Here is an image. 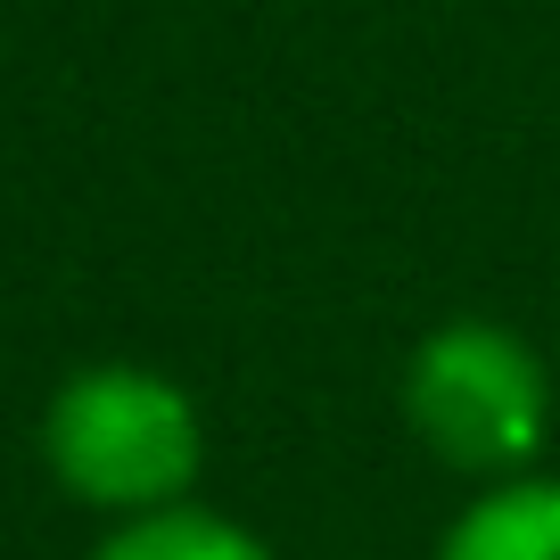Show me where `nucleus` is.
Returning <instances> with one entry per match:
<instances>
[{
	"label": "nucleus",
	"mask_w": 560,
	"mask_h": 560,
	"mask_svg": "<svg viewBox=\"0 0 560 560\" xmlns=\"http://www.w3.org/2000/svg\"><path fill=\"white\" fill-rule=\"evenodd\" d=\"M396 412L438 470L494 487V478L544 470L552 438V371L536 338L494 314H445L412 338L396 371Z\"/></svg>",
	"instance_id": "f257e3e1"
},
{
	"label": "nucleus",
	"mask_w": 560,
	"mask_h": 560,
	"mask_svg": "<svg viewBox=\"0 0 560 560\" xmlns=\"http://www.w3.org/2000/svg\"><path fill=\"white\" fill-rule=\"evenodd\" d=\"M42 462L74 503L149 520V511L190 503L198 462H207V420H198L190 387L165 371L91 363L42 412Z\"/></svg>",
	"instance_id": "f03ea898"
},
{
	"label": "nucleus",
	"mask_w": 560,
	"mask_h": 560,
	"mask_svg": "<svg viewBox=\"0 0 560 560\" xmlns=\"http://www.w3.org/2000/svg\"><path fill=\"white\" fill-rule=\"evenodd\" d=\"M429 560H560V478L520 470L494 487H470V503L438 527Z\"/></svg>",
	"instance_id": "7ed1b4c3"
},
{
	"label": "nucleus",
	"mask_w": 560,
	"mask_h": 560,
	"mask_svg": "<svg viewBox=\"0 0 560 560\" xmlns=\"http://www.w3.org/2000/svg\"><path fill=\"white\" fill-rule=\"evenodd\" d=\"M91 560H280V552L231 511L174 503V511H149V520H124Z\"/></svg>",
	"instance_id": "20e7f679"
}]
</instances>
